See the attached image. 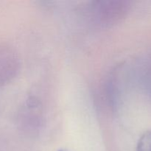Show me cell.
Segmentation results:
<instances>
[{"instance_id": "1", "label": "cell", "mask_w": 151, "mask_h": 151, "mask_svg": "<svg viewBox=\"0 0 151 151\" xmlns=\"http://www.w3.org/2000/svg\"><path fill=\"white\" fill-rule=\"evenodd\" d=\"M137 151H151V131H147L140 137Z\"/></svg>"}, {"instance_id": "2", "label": "cell", "mask_w": 151, "mask_h": 151, "mask_svg": "<svg viewBox=\"0 0 151 151\" xmlns=\"http://www.w3.org/2000/svg\"><path fill=\"white\" fill-rule=\"evenodd\" d=\"M58 151H69V150H66V149H61V150H59Z\"/></svg>"}]
</instances>
